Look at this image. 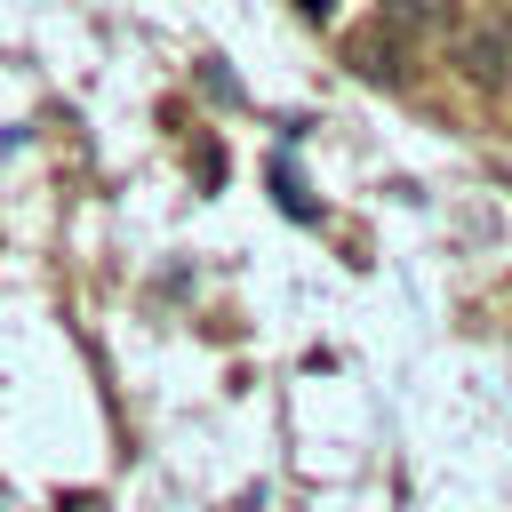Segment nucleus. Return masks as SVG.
<instances>
[{
  "label": "nucleus",
  "mask_w": 512,
  "mask_h": 512,
  "mask_svg": "<svg viewBox=\"0 0 512 512\" xmlns=\"http://www.w3.org/2000/svg\"><path fill=\"white\" fill-rule=\"evenodd\" d=\"M456 64H464L472 88H504L512 80V32L504 24H464L456 32Z\"/></svg>",
  "instance_id": "obj_1"
},
{
  "label": "nucleus",
  "mask_w": 512,
  "mask_h": 512,
  "mask_svg": "<svg viewBox=\"0 0 512 512\" xmlns=\"http://www.w3.org/2000/svg\"><path fill=\"white\" fill-rule=\"evenodd\" d=\"M344 56H352V72H360V80H384V88H400V80H408V56H400V40H392V32H360Z\"/></svg>",
  "instance_id": "obj_2"
},
{
  "label": "nucleus",
  "mask_w": 512,
  "mask_h": 512,
  "mask_svg": "<svg viewBox=\"0 0 512 512\" xmlns=\"http://www.w3.org/2000/svg\"><path fill=\"white\" fill-rule=\"evenodd\" d=\"M376 16L392 32H448L456 24V0H376Z\"/></svg>",
  "instance_id": "obj_3"
},
{
  "label": "nucleus",
  "mask_w": 512,
  "mask_h": 512,
  "mask_svg": "<svg viewBox=\"0 0 512 512\" xmlns=\"http://www.w3.org/2000/svg\"><path fill=\"white\" fill-rule=\"evenodd\" d=\"M56 512H104V496H88V488H64V496H56Z\"/></svg>",
  "instance_id": "obj_4"
},
{
  "label": "nucleus",
  "mask_w": 512,
  "mask_h": 512,
  "mask_svg": "<svg viewBox=\"0 0 512 512\" xmlns=\"http://www.w3.org/2000/svg\"><path fill=\"white\" fill-rule=\"evenodd\" d=\"M296 8H304V16H328V8H336V0H296Z\"/></svg>",
  "instance_id": "obj_5"
},
{
  "label": "nucleus",
  "mask_w": 512,
  "mask_h": 512,
  "mask_svg": "<svg viewBox=\"0 0 512 512\" xmlns=\"http://www.w3.org/2000/svg\"><path fill=\"white\" fill-rule=\"evenodd\" d=\"M488 8H496V16H512V0H488Z\"/></svg>",
  "instance_id": "obj_6"
}]
</instances>
